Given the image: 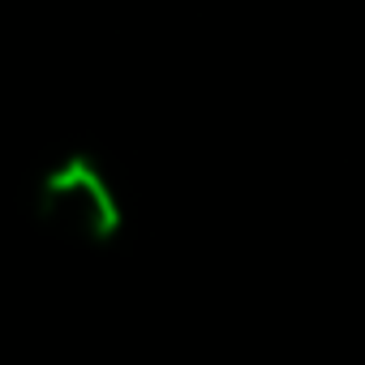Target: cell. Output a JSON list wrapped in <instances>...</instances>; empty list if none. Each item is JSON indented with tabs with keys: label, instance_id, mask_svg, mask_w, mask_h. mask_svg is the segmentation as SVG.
Masks as SVG:
<instances>
[{
	"label": "cell",
	"instance_id": "1",
	"mask_svg": "<svg viewBox=\"0 0 365 365\" xmlns=\"http://www.w3.org/2000/svg\"><path fill=\"white\" fill-rule=\"evenodd\" d=\"M35 207L56 237L78 245H108L125 224L112 176L91 155H65L61 163H52L39 180Z\"/></svg>",
	"mask_w": 365,
	"mask_h": 365
}]
</instances>
